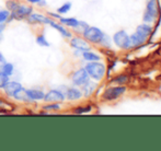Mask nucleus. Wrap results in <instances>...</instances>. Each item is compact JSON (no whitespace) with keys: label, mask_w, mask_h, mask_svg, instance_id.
<instances>
[{"label":"nucleus","mask_w":161,"mask_h":151,"mask_svg":"<svg viewBox=\"0 0 161 151\" xmlns=\"http://www.w3.org/2000/svg\"><path fill=\"white\" fill-rule=\"evenodd\" d=\"M86 71L88 73L90 79L94 81H101L105 77L106 66L102 62H90L85 66Z\"/></svg>","instance_id":"1"},{"label":"nucleus","mask_w":161,"mask_h":151,"mask_svg":"<svg viewBox=\"0 0 161 151\" xmlns=\"http://www.w3.org/2000/svg\"><path fill=\"white\" fill-rule=\"evenodd\" d=\"M112 40H113V43L115 44V46H117L121 49H129L130 47H133L131 46L130 37H129L128 33L124 30L115 32Z\"/></svg>","instance_id":"2"},{"label":"nucleus","mask_w":161,"mask_h":151,"mask_svg":"<svg viewBox=\"0 0 161 151\" xmlns=\"http://www.w3.org/2000/svg\"><path fill=\"white\" fill-rule=\"evenodd\" d=\"M104 33L97 26H88L82 32V37L92 44H100Z\"/></svg>","instance_id":"3"},{"label":"nucleus","mask_w":161,"mask_h":151,"mask_svg":"<svg viewBox=\"0 0 161 151\" xmlns=\"http://www.w3.org/2000/svg\"><path fill=\"white\" fill-rule=\"evenodd\" d=\"M34 11L32 4H23V3H20L19 6L17 7L14 11L11 12L10 15V19L11 21L12 20H17V21H20V20H25L29 15L31 14Z\"/></svg>","instance_id":"4"},{"label":"nucleus","mask_w":161,"mask_h":151,"mask_svg":"<svg viewBox=\"0 0 161 151\" xmlns=\"http://www.w3.org/2000/svg\"><path fill=\"white\" fill-rule=\"evenodd\" d=\"M127 88L125 85H116V87H110L103 92L102 99L104 101H114L122 96L126 92Z\"/></svg>","instance_id":"5"},{"label":"nucleus","mask_w":161,"mask_h":151,"mask_svg":"<svg viewBox=\"0 0 161 151\" xmlns=\"http://www.w3.org/2000/svg\"><path fill=\"white\" fill-rule=\"evenodd\" d=\"M70 79H71L72 84H74L75 87H79V88H81L82 85H85L86 83L91 80L89 75H88V73L86 71L85 67L75 70L74 73H72L71 77H70Z\"/></svg>","instance_id":"6"},{"label":"nucleus","mask_w":161,"mask_h":151,"mask_svg":"<svg viewBox=\"0 0 161 151\" xmlns=\"http://www.w3.org/2000/svg\"><path fill=\"white\" fill-rule=\"evenodd\" d=\"M43 101L46 103H63L66 101V96L62 90L51 89L45 93Z\"/></svg>","instance_id":"7"},{"label":"nucleus","mask_w":161,"mask_h":151,"mask_svg":"<svg viewBox=\"0 0 161 151\" xmlns=\"http://www.w3.org/2000/svg\"><path fill=\"white\" fill-rule=\"evenodd\" d=\"M23 88L24 87L22 85L21 82H19V81H14V80H10L2 90H3L4 94H6L8 98L13 99L15 94L19 93Z\"/></svg>","instance_id":"8"},{"label":"nucleus","mask_w":161,"mask_h":151,"mask_svg":"<svg viewBox=\"0 0 161 151\" xmlns=\"http://www.w3.org/2000/svg\"><path fill=\"white\" fill-rule=\"evenodd\" d=\"M69 44L75 51H85L90 49V43L81 36H71L69 40Z\"/></svg>","instance_id":"9"},{"label":"nucleus","mask_w":161,"mask_h":151,"mask_svg":"<svg viewBox=\"0 0 161 151\" xmlns=\"http://www.w3.org/2000/svg\"><path fill=\"white\" fill-rule=\"evenodd\" d=\"M47 25H49L51 28L55 29V30L57 31V32L59 33V34L62 35L64 38H70L72 36V33L70 32L68 29H66L65 25H63L62 23H59L57 20H54V19H52V18H49Z\"/></svg>","instance_id":"10"},{"label":"nucleus","mask_w":161,"mask_h":151,"mask_svg":"<svg viewBox=\"0 0 161 151\" xmlns=\"http://www.w3.org/2000/svg\"><path fill=\"white\" fill-rule=\"evenodd\" d=\"M65 96H66V100L68 101H78L80 99H82L83 94L82 91L79 87H69V88H66L65 90Z\"/></svg>","instance_id":"11"},{"label":"nucleus","mask_w":161,"mask_h":151,"mask_svg":"<svg viewBox=\"0 0 161 151\" xmlns=\"http://www.w3.org/2000/svg\"><path fill=\"white\" fill-rule=\"evenodd\" d=\"M25 20L30 24H45V25H47L49 17L47 14L45 15V14H42V13H37L33 11Z\"/></svg>","instance_id":"12"},{"label":"nucleus","mask_w":161,"mask_h":151,"mask_svg":"<svg viewBox=\"0 0 161 151\" xmlns=\"http://www.w3.org/2000/svg\"><path fill=\"white\" fill-rule=\"evenodd\" d=\"M25 93L29 99V102H40L44 100L45 92L41 89H35V88L25 89Z\"/></svg>","instance_id":"13"},{"label":"nucleus","mask_w":161,"mask_h":151,"mask_svg":"<svg viewBox=\"0 0 161 151\" xmlns=\"http://www.w3.org/2000/svg\"><path fill=\"white\" fill-rule=\"evenodd\" d=\"M57 21L59 22V23H62L63 25L67 26V28H70V29H75V30L78 28V24H79V20L74 17H63L62 15Z\"/></svg>","instance_id":"14"},{"label":"nucleus","mask_w":161,"mask_h":151,"mask_svg":"<svg viewBox=\"0 0 161 151\" xmlns=\"http://www.w3.org/2000/svg\"><path fill=\"white\" fill-rule=\"evenodd\" d=\"M97 83L93 82V81L90 80L89 82H87L85 85H82L81 87V91H82V94L85 98H89V96H91L92 94L96 92L97 90Z\"/></svg>","instance_id":"15"},{"label":"nucleus","mask_w":161,"mask_h":151,"mask_svg":"<svg viewBox=\"0 0 161 151\" xmlns=\"http://www.w3.org/2000/svg\"><path fill=\"white\" fill-rule=\"evenodd\" d=\"M129 37H130V42H131V46H140V45L145 44L147 40L146 36H144V35L139 34L138 32H134L131 35H129Z\"/></svg>","instance_id":"16"},{"label":"nucleus","mask_w":161,"mask_h":151,"mask_svg":"<svg viewBox=\"0 0 161 151\" xmlns=\"http://www.w3.org/2000/svg\"><path fill=\"white\" fill-rule=\"evenodd\" d=\"M81 57H82V59H85L87 62H99V60H101V56L99 55V54L94 53V51H82V54H81Z\"/></svg>","instance_id":"17"},{"label":"nucleus","mask_w":161,"mask_h":151,"mask_svg":"<svg viewBox=\"0 0 161 151\" xmlns=\"http://www.w3.org/2000/svg\"><path fill=\"white\" fill-rule=\"evenodd\" d=\"M146 11H148L150 14H153V17H157L158 13L160 11V7L159 3H158V0H149L148 3H147L146 7Z\"/></svg>","instance_id":"18"},{"label":"nucleus","mask_w":161,"mask_h":151,"mask_svg":"<svg viewBox=\"0 0 161 151\" xmlns=\"http://www.w3.org/2000/svg\"><path fill=\"white\" fill-rule=\"evenodd\" d=\"M136 32H138L139 34L144 35V36L148 37V36H150L151 33H153V28H151L148 23H142V24H139V25L137 26Z\"/></svg>","instance_id":"19"},{"label":"nucleus","mask_w":161,"mask_h":151,"mask_svg":"<svg viewBox=\"0 0 161 151\" xmlns=\"http://www.w3.org/2000/svg\"><path fill=\"white\" fill-rule=\"evenodd\" d=\"M44 112H57L62 110V103H46L43 106Z\"/></svg>","instance_id":"20"},{"label":"nucleus","mask_w":161,"mask_h":151,"mask_svg":"<svg viewBox=\"0 0 161 151\" xmlns=\"http://www.w3.org/2000/svg\"><path fill=\"white\" fill-rule=\"evenodd\" d=\"M0 70H1L3 73H6L7 76L11 77L13 73H14V65H13L12 62H7L6 64H4L1 68H0Z\"/></svg>","instance_id":"21"},{"label":"nucleus","mask_w":161,"mask_h":151,"mask_svg":"<svg viewBox=\"0 0 161 151\" xmlns=\"http://www.w3.org/2000/svg\"><path fill=\"white\" fill-rule=\"evenodd\" d=\"M10 15H11V12L8 9H1V10H0V23L1 24L9 23V22L11 21Z\"/></svg>","instance_id":"22"},{"label":"nucleus","mask_w":161,"mask_h":151,"mask_svg":"<svg viewBox=\"0 0 161 151\" xmlns=\"http://www.w3.org/2000/svg\"><path fill=\"white\" fill-rule=\"evenodd\" d=\"M35 42H36V44H37L38 46H41V47H49V46H51V44H49V42L47 40V38H46V36H45L44 34L36 35Z\"/></svg>","instance_id":"23"},{"label":"nucleus","mask_w":161,"mask_h":151,"mask_svg":"<svg viewBox=\"0 0 161 151\" xmlns=\"http://www.w3.org/2000/svg\"><path fill=\"white\" fill-rule=\"evenodd\" d=\"M71 7H72L71 2L67 1V2H65V3H63L62 6H60L59 8L56 10V12H57L58 14H60V15H64V14H66V13L69 12L70 9H71Z\"/></svg>","instance_id":"24"},{"label":"nucleus","mask_w":161,"mask_h":151,"mask_svg":"<svg viewBox=\"0 0 161 151\" xmlns=\"http://www.w3.org/2000/svg\"><path fill=\"white\" fill-rule=\"evenodd\" d=\"M128 79H129L128 76H126V75H119L113 79L112 82L117 85H124L126 82H128Z\"/></svg>","instance_id":"25"},{"label":"nucleus","mask_w":161,"mask_h":151,"mask_svg":"<svg viewBox=\"0 0 161 151\" xmlns=\"http://www.w3.org/2000/svg\"><path fill=\"white\" fill-rule=\"evenodd\" d=\"M91 110H92L91 105H86V106H77L72 112H74L75 114H86V113L91 112Z\"/></svg>","instance_id":"26"},{"label":"nucleus","mask_w":161,"mask_h":151,"mask_svg":"<svg viewBox=\"0 0 161 151\" xmlns=\"http://www.w3.org/2000/svg\"><path fill=\"white\" fill-rule=\"evenodd\" d=\"M20 4V1L18 0H7L6 1V9H8L10 12L14 11L17 9V7Z\"/></svg>","instance_id":"27"},{"label":"nucleus","mask_w":161,"mask_h":151,"mask_svg":"<svg viewBox=\"0 0 161 151\" xmlns=\"http://www.w3.org/2000/svg\"><path fill=\"white\" fill-rule=\"evenodd\" d=\"M9 81H10V77L7 76L6 73H3L1 70H0V90L3 89Z\"/></svg>","instance_id":"28"},{"label":"nucleus","mask_w":161,"mask_h":151,"mask_svg":"<svg viewBox=\"0 0 161 151\" xmlns=\"http://www.w3.org/2000/svg\"><path fill=\"white\" fill-rule=\"evenodd\" d=\"M155 19L156 18L153 17V14H150L148 11H145L144 12V15H142V21H144V23H153V22L155 21Z\"/></svg>","instance_id":"29"},{"label":"nucleus","mask_w":161,"mask_h":151,"mask_svg":"<svg viewBox=\"0 0 161 151\" xmlns=\"http://www.w3.org/2000/svg\"><path fill=\"white\" fill-rule=\"evenodd\" d=\"M100 44L102 45L103 47H106V48H110L111 47V44H112V42H111V37L108 36V35L104 33L103 37H102L101 42H100Z\"/></svg>","instance_id":"30"},{"label":"nucleus","mask_w":161,"mask_h":151,"mask_svg":"<svg viewBox=\"0 0 161 151\" xmlns=\"http://www.w3.org/2000/svg\"><path fill=\"white\" fill-rule=\"evenodd\" d=\"M47 15H48L49 18H52V19H54V20H58L59 19L60 17H62V15L60 14H58L57 12H47Z\"/></svg>","instance_id":"31"},{"label":"nucleus","mask_w":161,"mask_h":151,"mask_svg":"<svg viewBox=\"0 0 161 151\" xmlns=\"http://www.w3.org/2000/svg\"><path fill=\"white\" fill-rule=\"evenodd\" d=\"M7 62V59H6V57L3 56V54L2 53H0V68H1L2 66H3L4 64Z\"/></svg>","instance_id":"32"},{"label":"nucleus","mask_w":161,"mask_h":151,"mask_svg":"<svg viewBox=\"0 0 161 151\" xmlns=\"http://www.w3.org/2000/svg\"><path fill=\"white\" fill-rule=\"evenodd\" d=\"M41 0H26V2H28L29 4H37Z\"/></svg>","instance_id":"33"},{"label":"nucleus","mask_w":161,"mask_h":151,"mask_svg":"<svg viewBox=\"0 0 161 151\" xmlns=\"http://www.w3.org/2000/svg\"><path fill=\"white\" fill-rule=\"evenodd\" d=\"M37 6H40V7H45V6H46V0H41V1L37 3Z\"/></svg>","instance_id":"34"},{"label":"nucleus","mask_w":161,"mask_h":151,"mask_svg":"<svg viewBox=\"0 0 161 151\" xmlns=\"http://www.w3.org/2000/svg\"><path fill=\"white\" fill-rule=\"evenodd\" d=\"M3 25H4V24H1V23H0V33H1L2 31H3Z\"/></svg>","instance_id":"35"}]
</instances>
